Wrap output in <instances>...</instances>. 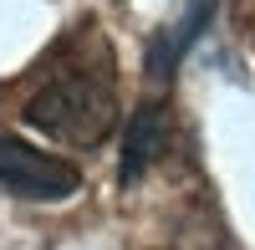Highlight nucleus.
Returning a JSON list of instances; mask_svg holds the SVG:
<instances>
[{"instance_id": "20e7f679", "label": "nucleus", "mask_w": 255, "mask_h": 250, "mask_svg": "<svg viewBox=\"0 0 255 250\" xmlns=\"http://www.w3.org/2000/svg\"><path fill=\"white\" fill-rule=\"evenodd\" d=\"M209 5H215V0H194V5H189V15L179 20L174 31H163L153 46H148V72L153 77H168L179 67V56L189 51V41H194L199 31H204V20H209Z\"/></svg>"}, {"instance_id": "f03ea898", "label": "nucleus", "mask_w": 255, "mask_h": 250, "mask_svg": "<svg viewBox=\"0 0 255 250\" xmlns=\"http://www.w3.org/2000/svg\"><path fill=\"white\" fill-rule=\"evenodd\" d=\"M77 184L82 179L67 158L0 133V189H10L20 199H67V194H77Z\"/></svg>"}, {"instance_id": "f257e3e1", "label": "nucleus", "mask_w": 255, "mask_h": 250, "mask_svg": "<svg viewBox=\"0 0 255 250\" xmlns=\"http://www.w3.org/2000/svg\"><path fill=\"white\" fill-rule=\"evenodd\" d=\"M26 118L72 148H97L118 128V92L97 72H61L26 102Z\"/></svg>"}, {"instance_id": "7ed1b4c3", "label": "nucleus", "mask_w": 255, "mask_h": 250, "mask_svg": "<svg viewBox=\"0 0 255 250\" xmlns=\"http://www.w3.org/2000/svg\"><path fill=\"white\" fill-rule=\"evenodd\" d=\"M163 143H168V108L148 102V108H138L133 123L123 128V184H133V179H143L153 169Z\"/></svg>"}]
</instances>
